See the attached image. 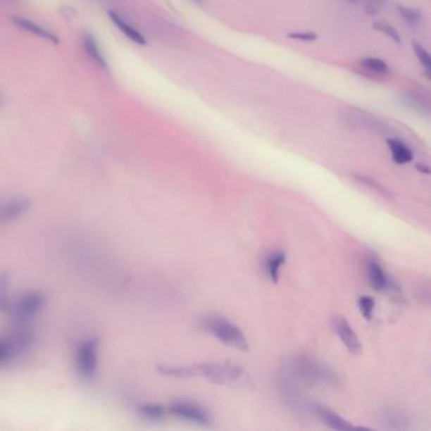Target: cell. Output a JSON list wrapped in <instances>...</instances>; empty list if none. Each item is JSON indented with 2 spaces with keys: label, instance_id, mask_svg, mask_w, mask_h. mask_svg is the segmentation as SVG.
Returning a JSON list of instances; mask_svg holds the SVG:
<instances>
[{
  "label": "cell",
  "instance_id": "6da1fadb",
  "mask_svg": "<svg viewBox=\"0 0 431 431\" xmlns=\"http://www.w3.org/2000/svg\"><path fill=\"white\" fill-rule=\"evenodd\" d=\"M158 372L171 378H192L203 377L209 382L228 387H248L251 377L237 364L229 362L194 364V366H160Z\"/></svg>",
  "mask_w": 431,
  "mask_h": 431
},
{
  "label": "cell",
  "instance_id": "7a4b0ae2",
  "mask_svg": "<svg viewBox=\"0 0 431 431\" xmlns=\"http://www.w3.org/2000/svg\"><path fill=\"white\" fill-rule=\"evenodd\" d=\"M199 327L203 329L205 333L210 334L219 342H222L223 344L242 351L249 349L248 339L242 332V329L224 316L216 314L204 315L199 320Z\"/></svg>",
  "mask_w": 431,
  "mask_h": 431
},
{
  "label": "cell",
  "instance_id": "3957f363",
  "mask_svg": "<svg viewBox=\"0 0 431 431\" xmlns=\"http://www.w3.org/2000/svg\"><path fill=\"white\" fill-rule=\"evenodd\" d=\"M282 373L286 376L306 385H321L334 382L337 378L327 366L308 357H296L289 359L285 366Z\"/></svg>",
  "mask_w": 431,
  "mask_h": 431
},
{
  "label": "cell",
  "instance_id": "277c9868",
  "mask_svg": "<svg viewBox=\"0 0 431 431\" xmlns=\"http://www.w3.org/2000/svg\"><path fill=\"white\" fill-rule=\"evenodd\" d=\"M36 342V335L30 325L14 329L1 340L0 344V364L4 368L6 366L15 363L31 351Z\"/></svg>",
  "mask_w": 431,
  "mask_h": 431
},
{
  "label": "cell",
  "instance_id": "5b68a950",
  "mask_svg": "<svg viewBox=\"0 0 431 431\" xmlns=\"http://www.w3.org/2000/svg\"><path fill=\"white\" fill-rule=\"evenodd\" d=\"M47 304V296L42 291H30L6 304L13 325L27 327L35 320Z\"/></svg>",
  "mask_w": 431,
  "mask_h": 431
},
{
  "label": "cell",
  "instance_id": "8992f818",
  "mask_svg": "<svg viewBox=\"0 0 431 431\" xmlns=\"http://www.w3.org/2000/svg\"><path fill=\"white\" fill-rule=\"evenodd\" d=\"M99 346V339L92 337L82 340L76 348L75 367L77 375L85 381L93 380L98 372Z\"/></svg>",
  "mask_w": 431,
  "mask_h": 431
},
{
  "label": "cell",
  "instance_id": "52a82bcc",
  "mask_svg": "<svg viewBox=\"0 0 431 431\" xmlns=\"http://www.w3.org/2000/svg\"><path fill=\"white\" fill-rule=\"evenodd\" d=\"M168 413L177 419L185 420L196 425L210 426L214 423L209 410L195 401H175L168 406Z\"/></svg>",
  "mask_w": 431,
  "mask_h": 431
},
{
  "label": "cell",
  "instance_id": "ba28073f",
  "mask_svg": "<svg viewBox=\"0 0 431 431\" xmlns=\"http://www.w3.org/2000/svg\"><path fill=\"white\" fill-rule=\"evenodd\" d=\"M401 104L425 118H431V96L420 90H407L401 94Z\"/></svg>",
  "mask_w": 431,
  "mask_h": 431
},
{
  "label": "cell",
  "instance_id": "9c48e42d",
  "mask_svg": "<svg viewBox=\"0 0 431 431\" xmlns=\"http://www.w3.org/2000/svg\"><path fill=\"white\" fill-rule=\"evenodd\" d=\"M333 327L335 333L342 340V343L345 345L348 351H351V354H359L362 351L361 340L344 318L334 319Z\"/></svg>",
  "mask_w": 431,
  "mask_h": 431
},
{
  "label": "cell",
  "instance_id": "30bf717a",
  "mask_svg": "<svg viewBox=\"0 0 431 431\" xmlns=\"http://www.w3.org/2000/svg\"><path fill=\"white\" fill-rule=\"evenodd\" d=\"M31 208V201L25 197H12L1 204V222H15L20 216H25V213Z\"/></svg>",
  "mask_w": 431,
  "mask_h": 431
},
{
  "label": "cell",
  "instance_id": "8fae6325",
  "mask_svg": "<svg viewBox=\"0 0 431 431\" xmlns=\"http://www.w3.org/2000/svg\"><path fill=\"white\" fill-rule=\"evenodd\" d=\"M311 413H315L327 427L334 429V430H348L351 427V424L346 420L343 419L342 416H339L338 413H334L327 407L313 405Z\"/></svg>",
  "mask_w": 431,
  "mask_h": 431
},
{
  "label": "cell",
  "instance_id": "7c38bea8",
  "mask_svg": "<svg viewBox=\"0 0 431 431\" xmlns=\"http://www.w3.org/2000/svg\"><path fill=\"white\" fill-rule=\"evenodd\" d=\"M346 115H348V118H351V120H353L354 124L364 127V128L380 130V132L387 130V125L381 122L376 115L370 114L368 111H364L362 109H351L346 113Z\"/></svg>",
  "mask_w": 431,
  "mask_h": 431
},
{
  "label": "cell",
  "instance_id": "4fadbf2b",
  "mask_svg": "<svg viewBox=\"0 0 431 431\" xmlns=\"http://www.w3.org/2000/svg\"><path fill=\"white\" fill-rule=\"evenodd\" d=\"M285 262H286V253L282 251H276V252H272L266 256L263 259V268H265L266 275L268 276L272 282H277L281 267L285 265Z\"/></svg>",
  "mask_w": 431,
  "mask_h": 431
},
{
  "label": "cell",
  "instance_id": "5bb4252c",
  "mask_svg": "<svg viewBox=\"0 0 431 431\" xmlns=\"http://www.w3.org/2000/svg\"><path fill=\"white\" fill-rule=\"evenodd\" d=\"M367 276L370 280V286L377 291H383L389 286L387 275L383 271L382 266L375 259H370L367 262Z\"/></svg>",
  "mask_w": 431,
  "mask_h": 431
},
{
  "label": "cell",
  "instance_id": "9a60e30c",
  "mask_svg": "<svg viewBox=\"0 0 431 431\" xmlns=\"http://www.w3.org/2000/svg\"><path fill=\"white\" fill-rule=\"evenodd\" d=\"M387 146L389 148V152L392 156V160L399 163V165H406L408 162L413 160V154L411 148L407 144L396 139V138H389L387 139Z\"/></svg>",
  "mask_w": 431,
  "mask_h": 431
},
{
  "label": "cell",
  "instance_id": "2e32d148",
  "mask_svg": "<svg viewBox=\"0 0 431 431\" xmlns=\"http://www.w3.org/2000/svg\"><path fill=\"white\" fill-rule=\"evenodd\" d=\"M14 25L19 27L20 30H25V31L30 32L32 35H36L38 37L44 38L47 41H51L54 44H58V38L56 37L55 35H52L49 30L44 28L42 25H38L30 19L19 18V17H14L13 18Z\"/></svg>",
  "mask_w": 431,
  "mask_h": 431
},
{
  "label": "cell",
  "instance_id": "e0dca14e",
  "mask_svg": "<svg viewBox=\"0 0 431 431\" xmlns=\"http://www.w3.org/2000/svg\"><path fill=\"white\" fill-rule=\"evenodd\" d=\"M109 18H111L113 25L117 27L119 31L123 33L124 36L127 38H130L132 42H135L137 44H146V39L142 36L141 32L137 31L135 27L128 25L125 20H124L120 15H118L115 12H109Z\"/></svg>",
  "mask_w": 431,
  "mask_h": 431
},
{
  "label": "cell",
  "instance_id": "ac0fdd59",
  "mask_svg": "<svg viewBox=\"0 0 431 431\" xmlns=\"http://www.w3.org/2000/svg\"><path fill=\"white\" fill-rule=\"evenodd\" d=\"M82 44H84V49H85L87 55L89 56V58L94 63H96L100 68H108V63H106L104 55H103V52H101V49L99 47L98 42L94 38L93 35L87 33L84 38H82Z\"/></svg>",
  "mask_w": 431,
  "mask_h": 431
},
{
  "label": "cell",
  "instance_id": "d6986e66",
  "mask_svg": "<svg viewBox=\"0 0 431 431\" xmlns=\"http://www.w3.org/2000/svg\"><path fill=\"white\" fill-rule=\"evenodd\" d=\"M138 413L143 419L148 420L151 423H160L166 419L168 415V407L162 406L158 404H144L138 407Z\"/></svg>",
  "mask_w": 431,
  "mask_h": 431
},
{
  "label": "cell",
  "instance_id": "ffe728a7",
  "mask_svg": "<svg viewBox=\"0 0 431 431\" xmlns=\"http://www.w3.org/2000/svg\"><path fill=\"white\" fill-rule=\"evenodd\" d=\"M359 63L366 71H370V74L377 75L380 77L381 76H388L391 74V68L386 63V61H383L381 58L366 57Z\"/></svg>",
  "mask_w": 431,
  "mask_h": 431
},
{
  "label": "cell",
  "instance_id": "44dd1931",
  "mask_svg": "<svg viewBox=\"0 0 431 431\" xmlns=\"http://www.w3.org/2000/svg\"><path fill=\"white\" fill-rule=\"evenodd\" d=\"M383 423L386 424V427L389 429H407L408 424H407V419L405 418V415L399 413V411H394V410H388L383 415Z\"/></svg>",
  "mask_w": 431,
  "mask_h": 431
},
{
  "label": "cell",
  "instance_id": "7402d4cb",
  "mask_svg": "<svg viewBox=\"0 0 431 431\" xmlns=\"http://www.w3.org/2000/svg\"><path fill=\"white\" fill-rule=\"evenodd\" d=\"M413 54L416 56V58L419 60L421 66L425 68L427 77L431 79V54L427 49L420 44L419 42H413Z\"/></svg>",
  "mask_w": 431,
  "mask_h": 431
},
{
  "label": "cell",
  "instance_id": "603a6c76",
  "mask_svg": "<svg viewBox=\"0 0 431 431\" xmlns=\"http://www.w3.org/2000/svg\"><path fill=\"white\" fill-rule=\"evenodd\" d=\"M397 11H399V14L402 17V19L408 25H418L423 18L419 9L413 8V6H397Z\"/></svg>",
  "mask_w": 431,
  "mask_h": 431
},
{
  "label": "cell",
  "instance_id": "cb8c5ba5",
  "mask_svg": "<svg viewBox=\"0 0 431 431\" xmlns=\"http://www.w3.org/2000/svg\"><path fill=\"white\" fill-rule=\"evenodd\" d=\"M358 306L361 310V314L363 315L364 319L367 321L372 320L373 318V311H375V306H376V302L375 300L370 297V296H362L359 297L358 300Z\"/></svg>",
  "mask_w": 431,
  "mask_h": 431
},
{
  "label": "cell",
  "instance_id": "d4e9b609",
  "mask_svg": "<svg viewBox=\"0 0 431 431\" xmlns=\"http://www.w3.org/2000/svg\"><path fill=\"white\" fill-rule=\"evenodd\" d=\"M373 27H375V30H377V31L382 32L383 35H386L387 37L391 38L396 44H400V33L397 32L394 25H389V23L385 22V20H381V22H376Z\"/></svg>",
  "mask_w": 431,
  "mask_h": 431
},
{
  "label": "cell",
  "instance_id": "484cf974",
  "mask_svg": "<svg viewBox=\"0 0 431 431\" xmlns=\"http://www.w3.org/2000/svg\"><path fill=\"white\" fill-rule=\"evenodd\" d=\"M289 37L296 39V41H301V42H314V41H316L318 36L315 35L314 32L297 31L289 33Z\"/></svg>",
  "mask_w": 431,
  "mask_h": 431
},
{
  "label": "cell",
  "instance_id": "4316f807",
  "mask_svg": "<svg viewBox=\"0 0 431 431\" xmlns=\"http://www.w3.org/2000/svg\"><path fill=\"white\" fill-rule=\"evenodd\" d=\"M348 1H351V3L366 1V3H368V4H372V6H382L383 3H385L386 0H348Z\"/></svg>",
  "mask_w": 431,
  "mask_h": 431
},
{
  "label": "cell",
  "instance_id": "83f0119b",
  "mask_svg": "<svg viewBox=\"0 0 431 431\" xmlns=\"http://www.w3.org/2000/svg\"><path fill=\"white\" fill-rule=\"evenodd\" d=\"M418 170L421 173H427V175L431 173L430 167L425 166V165H418Z\"/></svg>",
  "mask_w": 431,
  "mask_h": 431
},
{
  "label": "cell",
  "instance_id": "f1b7e54d",
  "mask_svg": "<svg viewBox=\"0 0 431 431\" xmlns=\"http://www.w3.org/2000/svg\"><path fill=\"white\" fill-rule=\"evenodd\" d=\"M194 1H196V3H201L203 0H194Z\"/></svg>",
  "mask_w": 431,
  "mask_h": 431
}]
</instances>
